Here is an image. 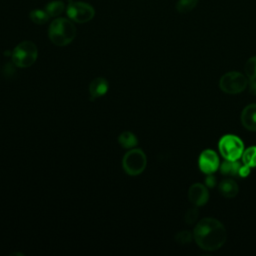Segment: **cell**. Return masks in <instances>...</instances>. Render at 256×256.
I'll use <instances>...</instances> for the list:
<instances>
[{
	"label": "cell",
	"mask_w": 256,
	"mask_h": 256,
	"mask_svg": "<svg viewBox=\"0 0 256 256\" xmlns=\"http://www.w3.org/2000/svg\"><path fill=\"white\" fill-rule=\"evenodd\" d=\"M226 229L224 225L215 218H203L193 230V238L197 245L206 251L219 249L226 241Z\"/></svg>",
	"instance_id": "6da1fadb"
},
{
	"label": "cell",
	"mask_w": 256,
	"mask_h": 256,
	"mask_svg": "<svg viewBox=\"0 0 256 256\" xmlns=\"http://www.w3.org/2000/svg\"><path fill=\"white\" fill-rule=\"evenodd\" d=\"M48 36L53 44L57 46H66L74 40L76 36V28L70 20L66 18H57L50 24Z\"/></svg>",
	"instance_id": "7a4b0ae2"
},
{
	"label": "cell",
	"mask_w": 256,
	"mask_h": 256,
	"mask_svg": "<svg viewBox=\"0 0 256 256\" xmlns=\"http://www.w3.org/2000/svg\"><path fill=\"white\" fill-rule=\"evenodd\" d=\"M38 50L32 41H22L12 52V62L15 66L26 68L33 65L37 59Z\"/></svg>",
	"instance_id": "3957f363"
},
{
	"label": "cell",
	"mask_w": 256,
	"mask_h": 256,
	"mask_svg": "<svg viewBox=\"0 0 256 256\" xmlns=\"http://www.w3.org/2000/svg\"><path fill=\"white\" fill-rule=\"evenodd\" d=\"M147 165V158L143 150L132 149L123 157L122 167L124 171L130 176H137L141 174Z\"/></svg>",
	"instance_id": "277c9868"
},
{
	"label": "cell",
	"mask_w": 256,
	"mask_h": 256,
	"mask_svg": "<svg viewBox=\"0 0 256 256\" xmlns=\"http://www.w3.org/2000/svg\"><path fill=\"white\" fill-rule=\"evenodd\" d=\"M247 76L237 71H231L224 74L219 81L220 89L227 94H238L247 87Z\"/></svg>",
	"instance_id": "5b68a950"
},
{
	"label": "cell",
	"mask_w": 256,
	"mask_h": 256,
	"mask_svg": "<svg viewBox=\"0 0 256 256\" xmlns=\"http://www.w3.org/2000/svg\"><path fill=\"white\" fill-rule=\"evenodd\" d=\"M219 151L227 160H238L244 151V145L235 135H224L219 141Z\"/></svg>",
	"instance_id": "8992f818"
},
{
	"label": "cell",
	"mask_w": 256,
	"mask_h": 256,
	"mask_svg": "<svg viewBox=\"0 0 256 256\" xmlns=\"http://www.w3.org/2000/svg\"><path fill=\"white\" fill-rule=\"evenodd\" d=\"M66 13L70 20L76 23H85L94 17L95 10L88 3L69 0Z\"/></svg>",
	"instance_id": "52a82bcc"
},
{
	"label": "cell",
	"mask_w": 256,
	"mask_h": 256,
	"mask_svg": "<svg viewBox=\"0 0 256 256\" xmlns=\"http://www.w3.org/2000/svg\"><path fill=\"white\" fill-rule=\"evenodd\" d=\"M199 168L205 174L214 173L219 168L218 155L213 150H204L199 156Z\"/></svg>",
	"instance_id": "ba28073f"
},
{
	"label": "cell",
	"mask_w": 256,
	"mask_h": 256,
	"mask_svg": "<svg viewBox=\"0 0 256 256\" xmlns=\"http://www.w3.org/2000/svg\"><path fill=\"white\" fill-rule=\"evenodd\" d=\"M188 198L189 201L197 207L206 204L209 199V193L206 186L200 183H194L188 190Z\"/></svg>",
	"instance_id": "9c48e42d"
},
{
	"label": "cell",
	"mask_w": 256,
	"mask_h": 256,
	"mask_svg": "<svg viewBox=\"0 0 256 256\" xmlns=\"http://www.w3.org/2000/svg\"><path fill=\"white\" fill-rule=\"evenodd\" d=\"M241 123L246 129L256 131V103L249 104L242 110Z\"/></svg>",
	"instance_id": "30bf717a"
},
{
	"label": "cell",
	"mask_w": 256,
	"mask_h": 256,
	"mask_svg": "<svg viewBox=\"0 0 256 256\" xmlns=\"http://www.w3.org/2000/svg\"><path fill=\"white\" fill-rule=\"evenodd\" d=\"M108 87L109 85L105 78L98 77L92 80L89 85V93H90L91 99H96L105 95L106 92L108 91Z\"/></svg>",
	"instance_id": "8fae6325"
},
{
	"label": "cell",
	"mask_w": 256,
	"mask_h": 256,
	"mask_svg": "<svg viewBox=\"0 0 256 256\" xmlns=\"http://www.w3.org/2000/svg\"><path fill=\"white\" fill-rule=\"evenodd\" d=\"M219 192L226 198H233L238 194V184L233 179H224L219 184Z\"/></svg>",
	"instance_id": "7c38bea8"
},
{
	"label": "cell",
	"mask_w": 256,
	"mask_h": 256,
	"mask_svg": "<svg viewBox=\"0 0 256 256\" xmlns=\"http://www.w3.org/2000/svg\"><path fill=\"white\" fill-rule=\"evenodd\" d=\"M241 165L237 160H227L220 165V171L224 175H231V176H236L239 173Z\"/></svg>",
	"instance_id": "4fadbf2b"
},
{
	"label": "cell",
	"mask_w": 256,
	"mask_h": 256,
	"mask_svg": "<svg viewBox=\"0 0 256 256\" xmlns=\"http://www.w3.org/2000/svg\"><path fill=\"white\" fill-rule=\"evenodd\" d=\"M118 142L121 145V147L129 149V148L135 147L138 143V140H137V137L132 132L125 131L119 135Z\"/></svg>",
	"instance_id": "5bb4252c"
},
{
	"label": "cell",
	"mask_w": 256,
	"mask_h": 256,
	"mask_svg": "<svg viewBox=\"0 0 256 256\" xmlns=\"http://www.w3.org/2000/svg\"><path fill=\"white\" fill-rule=\"evenodd\" d=\"M29 17L33 23L38 24V25L45 24L46 22H48V20L50 18L49 14L45 10H41V9L32 10L29 14Z\"/></svg>",
	"instance_id": "9a60e30c"
},
{
	"label": "cell",
	"mask_w": 256,
	"mask_h": 256,
	"mask_svg": "<svg viewBox=\"0 0 256 256\" xmlns=\"http://www.w3.org/2000/svg\"><path fill=\"white\" fill-rule=\"evenodd\" d=\"M64 9H65V5L62 1L49 2L45 7V11L49 14L50 17H56L60 15L64 11Z\"/></svg>",
	"instance_id": "2e32d148"
},
{
	"label": "cell",
	"mask_w": 256,
	"mask_h": 256,
	"mask_svg": "<svg viewBox=\"0 0 256 256\" xmlns=\"http://www.w3.org/2000/svg\"><path fill=\"white\" fill-rule=\"evenodd\" d=\"M243 163L249 167H256V146H251L243 151Z\"/></svg>",
	"instance_id": "e0dca14e"
},
{
	"label": "cell",
	"mask_w": 256,
	"mask_h": 256,
	"mask_svg": "<svg viewBox=\"0 0 256 256\" xmlns=\"http://www.w3.org/2000/svg\"><path fill=\"white\" fill-rule=\"evenodd\" d=\"M198 2L199 0H178L175 8L179 13H187L193 10Z\"/></svg>",
	"instance_id": "ac0fdd59"
},
{
	"label": "cell",
	"mask_w": 256,
	"mask_h": 256,
	"mask_svg": "<svg viewBox=\"0 0 256 256\" xmlns=\"http://www.w3.org/2000/svg\"><path fill=\"white\" fill-rule=\"evenodd\" d=\"M244 70L248 79L256 80V56H252L247 60Z\"/></svg>",
	"instance_id": "d6986e66"
},
{
	"label": "cell",
	"mask_w": 256,
	"mask_h": 256,
	"mask_svg": "<svg viewBox=\"0 0 256 256\" xmlns=\"http://www.w3.org/2000/svg\"><path fill=\"white\" fill-rule=\"evenodd\" d=\"M198 215H199V210L197 208V206L195 207H192V208H189L186 213H185V216H184V220L185 222L188 224V225H193L197 218H198Z\"/></svg>",
	"instance_id": "ffe728a7"
},
{
	"label": "cell",
	"mask_w": 256,
	"mask_h": 256,
	"mask_svg": "<svg viewBox=\"0 0 256 256\" xmlns=\"http://www.w3.org/2000/svg\"><path fill=\"white\" fill-rule=\"evenodd\" d=\"M193 234L188 230H183L175 235V241L180 244H188L192 241Z\"/></svg>",
	"instance_id": "44dd1931"
},
{
	"label": "cell",
	"mask_w": 256,
	"mask_h": 256,
	"mask_svg": "<svg viewBox=\"0 0 256 256\" xmlns=\"http://www.w3.org/2000/svg\"><path fill=\"white\" fill-rule=\"evenodd\" d=\"M205 184L207 187L213 188L216 184V178L212 174H207V176L205 178Z\"/></svg>",
	"instance_id": "7402d4cb"
},
{
	"label": "cell",
	"mask_w": 256,
	"mask_h": 256,
	"mask_svg": "<svg viewBox=\"0 0 256 256\" xmlns=\"http://www.w3.org/2000/svg\"><path fill=\"white\" fill-rule=\"evenodd\" d=\"M249 173H250V167L244 164V166L240 167L238 175L241 176V177H247L249 175Z\"/></svg>",
	"instance_id": "603a6c76"
},
{
	"label": "cell",
	"mask_w": 256,
	"mask_h": 256,
	"mask_svg": "<svg viewBox=\"0 0 256 256\" xmlns=\"http://www.w3.org/2000/svg\"><path fill=\"white\" fill-rule=\"evenodd\" d=\"M250 92L256 96V80H252V83L250 84Z\"/></svg>",
	"instance_id": "cb8c5ba5"
}]
</instances>
